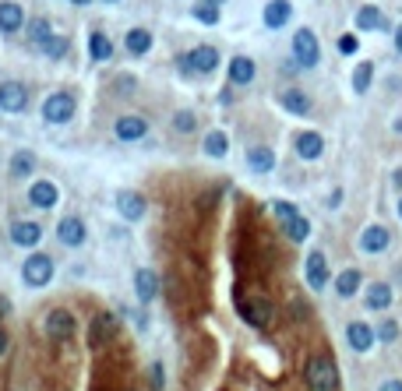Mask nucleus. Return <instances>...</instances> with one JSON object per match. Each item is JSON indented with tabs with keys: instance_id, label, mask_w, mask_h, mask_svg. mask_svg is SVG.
I'll return each mask as SVG.
<instances>
[{
	"instance_id": "18",
	"label": "nucleus",
	"mask_w": 402,
	"mask_h": 391,
	"mask_svg": "<svg viewBox=\"0 0 402 391\" xmlns=\"http://www.w3.org/2000/svg\"><path fill=\"white\" fill-rule=\"evenodd\" d=\"M321 152H325V138L318 134V131H303L300 138H297V156L300 159H321Z\"/></svg>"
},
{
	"instance_id": "40",
	"label": "nucleus",
	"mask_w": 402,
	"mask_h": 391,
	"mask_svg": "<svg viewBox=\"0 0 402 391\" xmlns=\"http://www.w3.org/2000/svg\"><path fill=\"white\" fill-rule=\"evenodd\" d=\"M152 384H156V388H163V384H166V374H163V367H159V363L152 367Z\"/></svg>"
},
{
	"instance_id": "17",
	"label": "nucleus",
	"mask_w": 402,
	"mask_h": 391,
	"mask_svg": "<svg viewBox=\"0 0 402 391\" xmlns=\"http://www.w3.org/2000/svg\"><path fill=\"white\" fill-rule=\"evenodd\" d=\"M247 169H251V173H272L275 169V152H272L268 145L247 148Z\"/></svg>"
},
{
	"instance_id": "44",
	"label": "nucleus",
	"mask_w": 402,
	"mask_h": 391,
	"mask_svg": "<svg viewBox=\"0 0 402 391\" xmlns=\"http://www.w3.org/2000/svg\"><path fill=\"white\" fill-rule=\"evenodd\" d=\"M395 184H399V187H402V169H399V173H395Z\"/></svg>"
},
{
	"instance_id": "29",
	"label": "nucleus",
	"mask_w": 402,
	"mask_h": 391,
	"mask_svg": "<svg viewBox=\"0 0 402 391\" xmlns=\"http://www.w3.org/2000/svg\"><path fill=\"white\" fill-rule=\"evenodd\" d=\"M360 282H363V279H360V272H356V268H346V272L335 279V293L343 296V299H350V296H356Z\"/></svg>"
},
{
	"instance_id": "24",
	"label": "nucleus",
	"mask_w": 402,
	"mask_h": 391,
	"mask_svg": "<svg viewBox=\"0 0 402 391\" xmlns=\"http://www.w3.org/2000/svg\"><path fill=\"white\" fill-rule=\"evenodd\" d=\"M363 304H367L370 310H388V307H392V286H385V282H374V286L367 289Z\"/></svg>"
},
{
	"instance_id": "25",
	"label": "nucleus",
	"mask_w": 402,
	"mask_h": 391,
	"mask_svg": "<svg viewBox=\"0 0 402 391\" xmlns=\"http://www.w3.org/2000/svg\"><path fill=\"white\" fill-rule=\"evenodd\" d=\"M279 103H283V109H290L293 116H307V113H311V99H307L300 88H290V92H283Z\"/></svg>"
},
{
	"instance_id": "36",
	"label": "nucleus",
	"mask_w": 402,
	"mask_h": 391,
	"mask_svg": "<svg viewBox=\"0 0 402 391\" xmlns=\"http://www.w3.org/2000/svg\"><path fill=\"white\" fill-rule=\"evenodd\" d=\"M198 127V120H194V113H188V109H180L177 116H173V131L177 134H191Z\"/></svg>"
},
{
	"instance_id": "35",
	"label": "nucleus",
	"mask_w": 402,
	"mask_h": 391,
	"mask_svg": "<svg viewBox=\"0 0 402 391\" xmlns=\"http://www.w3.org/2000/svg\"><path fill=\"white\" fill-rule=\"evenodd\" d=\"M370 78H374V64H360V67L353 71V88H356V92H367V88H370Z\"/></svg>"
},
{
	"instance_id": "7",
	"label": "nucleus",
	"mask_w": 402,
	"mask_h": 391,
	"mask_svg": "<svg viewBox=\"0 0 402 391\" xmlns=\"http://www.w3.org/2000/svg\"><path fill=\"white\" fill-rule=\"evenodd\" d=\"M183 64L194 67L198 74H212L215 67H219V50L215 46H194L188 56H183Z\"/></svg>"
},
{
	"instance_id": "1",
	"label": "nucleus",
	"mask_w": 402,
	"mask_h": 391,
	"mask_svg": "<svg viewBox=\"0 0 402 391\" xmlns=\"http://www.w3.org/2000/svg\"><path fill=\"white\" fill-rule=\"evenodd\" d=\"M272 215L279 219V226L286 229V236L293 240V244H303V240L311 236V222L297 212V204H290V201H272Z\"/></svg>"
},
{
	"instance_id": "31",
	"label": "nucleus",
	"mask_w": 402,
	"mask_h": 391,
	"mask_svg": "<svg viewBox=\"0 0 402 391\" xmlns=\"http://www.w3.org/2000/svg\"><path fill=\"white\" fill-rule=\"evenodd\" d=\"M32 169H36V156H32V152H14V156H11V176L21 180V176H28Z\"/></svg>"
},
{
	"instance_id": "5",
	"label": "nucleus",
	"mask_w": 402,
	"mask_h": 391,
	"mask_svg": "<svg viewBox=\"0 0 402 391\" xmlns=\"http://www.w3.org/2000/svg\"><path fill=\"white\" fill-rule=\"evenodd\" d=\"M293 56H297L300 67H314L318 60H321V46H318V39H314L311 28H300V32L293 36Z\"/></svg>"
},
{
	"instance_id": "47",
	"label": "nucleus",
	"mask_w": 402,
	"mask_h": 391,
	"mask_svg": "<svg viewBox=\"0 0 402 391\" xmlns=\"http://www.w3.org/2000/svg\"><path fill=\"white\" fill-rule=\"evenodd\" d=\"M106 4H117V0H106Z\"/></svg>"
},
{
	"instance_id": "22",
	"label": "nucleus",
	"mask_w": 402,
	"mask_h": 391,
	"mask_svg": "<svg viewBox=\"0 0 402 391\" xmlns=\"http://www.w3.org/2000/svg\"><path fill=\"white\" fill-rule=\"evenodd\" d=\"M254 74H258V67H254L251 56H233L230 60V81L233 85H251Z\"/></svg>"
},
{
	"instance_id": "39",
	"label": "nucleus",
	"mask_w": 402,
	"mask_h": 391,
	"mask_svg": "<svg viewBox=\"0 0 402 391\" xmlns=\"http://www.w3.org/2000/svg\"><path fill=\"white\" fill-rule=\"evenodd\" d=\"M378 335H381V339H385V342H392V339H395V335H399V328H395V324H392V321H385V324H381V328H378Z\"/></svg>"
},
{
	"instance_id": "33",
	"label": "nucleus",
	"mask_w": 402,
	"mask_h": 391,
	"mask_svg": "<svg viewBox=\"0 0 402 391\" xmlns=\"http://www.w3.org/2000/svg\"><path fill=\"white\" fill-rule=\"evenodd\" d=\"M194 18L201 25H219V4L215 0H201V4H194Z\"/></svg>"
},
{
	"instance_id": "45",
	"label": "nucleus",
	"mask_w": 402,
	"mask_h": 391,
	"mask_svg": "<svg viewBox=\"0 0 402 391\" xmlns=\"http://www.w3.org/2000/svg\"><path fill=\"white\" fill-rule=\"evenodd\" d=\"M71 4H88V0H71Z\"/></svg>"
},
{
	"instance_id": "20",
	"label": "nucleus",
	"mask_w": 402,
	"mask_h": 391,
	"mask_svg": "<svg viewBox=\"0 0 402 391\" xmlns=\"http://www.w3.org/2000/svg\"><path fill=\"white\" fill-rule=\"evenodd\" d=\"M240 314H243V321L251 328H265L268 314H272V304H268V299H247V304L240 307Z\"/></svg>"
},
{
	"instance_id": "23",
	"label": "nucleus",
	"mask_w": 402,
	"mask_h": 391,
	"mask_svg": "<svg viewBox=\"0 0 402 391\" xmlns=\"http://www.w3.org/2000/svg\"><path fill=\"white\" fill-rule=\"evenodd\" d=\"M25 25V11H21V4H11V0H4L0 4V32H18V28Z\"/></svg>"
},
{
	"instance_id": "38",
	"label": "nucleus",
	"mask_w": 402,
	"mask_h": 391,
	"mask_svg": "<svg viewBox=\"0 0 402 391\" xmlns=\"http://www.w3.org/2000/svg\"><path fill=\"white\" fill-rule=\"evenodd\" d=\"M339 53H356V36H343V39H339Z\"/></svg>"
},
{
	"instance_id": "9",
	"label": "nucleus",
	"mask_w": 402,
	"mask_h": 391,
	"mask_svg": "<svg viewBox=\"0 0 402 391\" xmlns=\"http://www.w3.org/2000/svg\"><path fill=\"white\" fill-rule=\"evenodd\" d=\"M307 286L311 289H325L328 286V257L321 254V251H311L307 254Z\"/></svg>"
},
{
	"instance_id": "10",
	"label": "nucleus",
	"mask_w": 402,
	"mask_h": 391,
	"mask_svg": "<svg viewBox=\"0 0 402 391\" xmlns=\"http://www.w3.org/2000/svg\"><path fill=\"white\" fill-rule=\"evenodd\" d=\"M85 222L78 219V215H68V219H60V226H57V240L64 247H81L85 244Z\"/></svg>"
},
{
	"instance_id": "11",
	"label": "nucleus",
	"mask_w": 402,
	"mask_h": 391,
	"mask_svg": "<svg viewBox=\"0 0 402 391\" xmlns=\"http://www.w3.org/2000/svg\"><path fill=\"white\" fill-rule=\"evenodd\" d=\"M43 328H46V335H50V339H60V342H64V339L74 335V317H71L68 310H50Z\"/></svg>"
},
{
	"instance_id": "2",
	"label": "nucleus",
	"mask_w": 402,
	"mask_h": 391,
	"mask_svg": "<svg viewBox=\"0 0 402 391\" xmlns=\"http://www.w3.org/2000/svg\"><path fill=\"white\" fill-rule=\"evenodd\" d=\"M307 384H311L314 391H335L339 388V370L328 356H314L311 363H307Z\"/></svg>"
},
{
	"instance_id": "13",
	"label": "nucleus",
	"mask_w": 402,
	"mask_h": 391,
	"mask_svg": "<svg viewBox=\"0 0 402 391\" xmlns=\"http://www.w3.org/2000/svg\"><path fill=\"white\" fill-rule=\"evenodd\" d=\"M117 212L128 219V222H138L145 215V198L138 191H120L117 194Z\"/></svg>"
},
{
	"instance_id": "37",
	"label": "nucleus",
	"mask_w": 402,
	"mask_h": 391,
	"mask_svg": "<svg viewBox=\"0 0 402 391\" xmlns=\"http://www.w3.org/2000/svg\"><path fill=\"white\" fill-rule=\"evenodd\" d=\"M43 53H46V56H53V60H60V56H64V53H68V39H60V36H53L50 43H43Z\"/></svg>"
},
{
	"instance_id": "4",
	"label": "nucleus",
	"mask_w": 402,
	"mask_h": 391,
	"mask_svg": "<svg viewBox=\"0 0 402 391\" xmlns=\"http://www.w3.org/2000/svg\"><path fill=\"white\" fill-rule=\"evenodd\" d=\"M74 96L71 92H53V96H46V103H43V120L46 124H68V120L74 116Z\"/></svg>"
},
{
	"instance_id": "12",
	"label": "nucleus",
	"mask_w": 402,
	"mask_h": 391,
	"mask_svg": "<svg viewBox=\"0 0 402 391\" xmlns=\"http://www.w3.org/2000/svg\"><path fill=\"white\" fill-rule=\"evenodd\" d=\"M388 244H392V236H388L385 226H367L360 233V251L363 254H381V251H388Z\"/></svg>"
},
{
	"instance_id": "14",
	"label": "nucleus",
	"mask_w": 402,
	"mask_h": 391,
	"mask_svg": "<svg viewBox=\"0 0 402 391\" xmlns=\"http://www.w3.org/2000/svg\"><path fill=\"white\" fill-rule=\"evenodd\" d=\"M28 201H32L36 208H43V212H50V208L60 201V191H57V184H50V180H36V184L28 187Z\"/></svg>"
},
{
	"instance_id": "30",
	"label": "nucleus",
	"mask_w": 402,
	"mask_h": 391,
	"mask_svg": "<svg viewBox=\"0 0 402 391\" xmlns=\"http://www.w3.org/2000/svg\"><path fill=\"white\" fill-rule=\"evenodd\" d=\"M88 53H92V60H110L113 56V43L103 36V32H92V39H88Z\"/></svg>"
},
{
	"instance_id": "43",
	"label": "nucleus",
	"mask_w": 402,
	"mask_h": 391,
	"mask_svg": "<svg viewBox=\"0 0 402 391\" xmlns=\"http://www.w3.org/2000/svg\"><path fill=\"white\" fill-rule=\"evenodd\" d=\"M395 50L402 53V25H399V32H395Z\"/></svg>"
},
{
	"instance_id": "16",
	"label": "nucleus",
	"mask_w": 402,
	"mask_h": 391,
	"mask_svg": "<svg viewBox=\"0 0 402 391\" xmlns=\"http://www.w3.org/2000/svg\"><path fill=\"white\" fill-rule=\"evenodd\" d=\"M43 240V226L39 222H14L11 226V244L14 247H36Z\"/></svg>"
},
{
	"instance_id": "27",
	"label": "nucleus",
	"mask_w": 402,
	"mask_h": 391,
	"mask_svg": "<svg viewBox=\"0 0 402 391\" xmlns=\"http://www.w3.org/2000/svg\"><path fill=\"white\" fill-rule=\"evenodd\" d=\"M356 28L360 32H378V28H385V14L378 8H360L356 11Z\"/></svg>"
},
{
	"instance_id": "21",
	"label": "nucleus",
	"mask_w": 402,
	"mask_h": 391,
	"mask_svg": "<svg viewBox=\"0 0 402 391\" xmlns=\"http://www.w3.org/2000/svg\"><path fill=\"white\" fill-rule=\"evenodd\" d=\"M346 342H350L356 352H367L370 346H374V328L363 324V321H353V324L346 328Z\"/></svg>"
},
{
	"instance_id": "26",
	"label": "nucleus",
	"mask_w": 402,
	"mask_h": 391,
	"mask_svg": "<svg viewBox=\"0 0 402 391\" xmlns=\"http://www.w3.org/2000/svg\"><path fill=\"white\" fill-rule=\"evenodd\" d=\"M123 46H128V53H134V56H145L152 50V32L148 28H131L128 39H123Z\"/></svg>"
},
{
	"instance_id": "41",
	"label": "nucleus",
	"mask_w": 402,
	"mask_h": 391,
	"mask_svg": "<svg viewBox=\"0 0 402 391\" xmlns=\"http://www.w3.org/2000/svg\"><path fill=\"white\" fill-rule=\"evenodd\" d=\"M381 391H402V381H385Z\"/></svg>"
},
{
	"instance_id": "3",
	"label": "nucleus",
	"mask_w": 402,
	"mask_h": 391,
	"mask_svg": "<svg viewBox=\"0 0 402 391\" xmlns=\"http://www.w3.org/2000/svg\"><path fill=\"white\" fill-rule=\"evenodd\" d=\"M21 279H25V286H32V289L50 286V279H53V257H50V254H32V257H25Z\"/></svg>"
},
{
	"instance_id": "28",
	"label": "nucleus",
	"mask_w": 402,
	"mask_h": 391,
	"mask_svg": "<svg viewBox=\"0 0 402 391\" xmlns=\"http://www.w3.org/2000/svg\"><path fill=\"white\" fill-rule=\"evenodd\" d=\"M226 152H230V138L223 131H208L205 134V156L208 159H223Z\"/></svg>"
},
{
	"instance_id": "34",
	"label": "nucleus",
	"mask_w": 402,
	"mask_h": 391,
	"mask_svg": "<svg viewBox=\"0 0 402 391\" xmlns=\"http://www.w3.org/2000/svg\"><path fill=\"white\" fill-rule=\"evenodd\" d=\"M28 39H32L36 46L50 43V39H53V28H50V21H46V18H36L32 25H28Z\"/></svg>"
},
{
	"instance_id": "46",
	"label": "nucleus",
	"mask_w": 402,
	"mask_h": 391,
	"mask_svg": "<svg viewBox=\"0 0 402 391\" xmlns=\"http://www.w3.org/2000/svg\"><path fill=\"white\" fill-rule=\"evenodd\" d=\"M399 219H402V201H399Z\"/></svg>"
},
{
	"instance_id": "8",
	"label": "nucleus",
	"mask_w": 402,
	"mask_h": 391,
	"mask_svg": "<svg viewBox=\"0 0 402 391\" xmlns=\"http://www.w3.org/2000/svg\"><path fill=\"white\" fill-rule=\"evenodd\" d=\"M25 103H28L25 85H18V81H4V85H0V113H21Z\"/></svg>"
},
{
	"instance_id": "32",
	"label": "nucleus",
	"mask_w": 402,
	"mask_h": 391,
	"mask_svg": "<svg viewBox=\"0 0 402 391\" xmlns=\"http://www.w3.org/2000/svg\"><path fill=\"white\" fill-rule=\"evenodd\" d=\"M113 328H117V317H113V314H99V317H96V324H92V335H88V339H92V346H99V342H103V335H110Z\"/></svg>"
},
{
	"instance_id": "42",
	"label": "nucleus",
	"mask_w": 402,
	"mask_h": 391,
	"mask_svg": "<svg viewBox=\"0 0 402 391\" xmlns=\"http://www.w3.org/2000/svg\"><path fill=\"white\" fill-rule=\"evenodd\" d=\"M4 352H8V332L0 328V356H4Z\"/></svg>"
},
{
	"instance_id": "6",
	"label": "nucleus",
	"mask_w": 402,
	"mask_h": 391,
	"mask_svg": "<svg viewBox=\"0 0 402 391\" xmlns=\"http://www.w3.org/2000/svg\"><path fill=\"white\" fill-rule=\"evenodd\" d=\"M113 134H117V141H123V145H134V141H141V138L148 134V120L128 113V116H120V120H117Z\"/></svg>"
},
{
	"instance_id": "15",
	"label": "nucleus",
	"mask_w": 402,
	"mask_h": 391,
	"mask_svg": "<svg viewBox=\"0 0 402 391\" xmlns=\"http://www.w3.org/2000/svg\"><path fill=\"white\" fill-rule=\"evenodd\" d=\"M134 293H138L141 304H152V299L159 296V279H156L152 268H138L134 272Z\"/></svg>"
},
{
	"instance_id": "19",
	"label": "nucleus",
	"mask_w": 402,
	"mask_h": 391,
	"mask_svg": "<svg viewBox=\"0 0 402 391\" xmlns=\"http://www.w3.org/2000/svg\"><path fill=\"white\" fill-rule=\"evenodd\" d=\"M261 18H265L268 28H283V25L293 18V4H290V0H268Z\"/></svg>"
}]
</instances>
